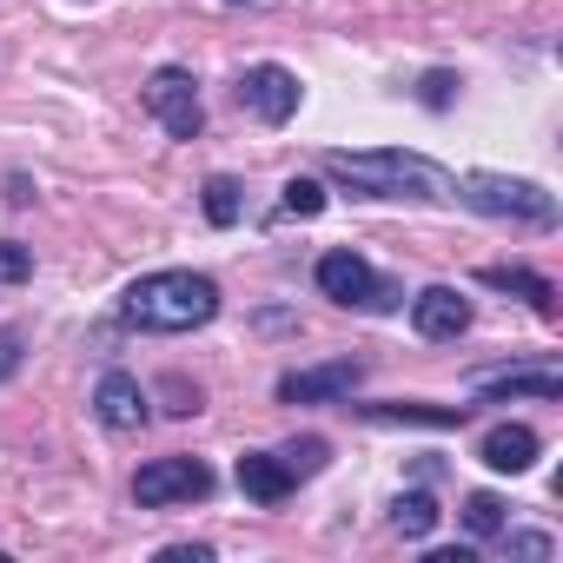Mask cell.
<instances>
[{
    "label": "cell",
    "mask_w": 563,
    "mask_h": 563,
    "mask_svg": "<svg viewBox=\"0 0 563 563\" xmlns=\"http://www.w3.org/2000/svg\"><path fill=\"white\" fill-rule=\"evenodd\" d=\"M319 292L332 299V306H345V312H391L405 292H398V278H385V272H372V258H358V252H325L319 258Z\"/></svg>",
    "instance_id": "277c9868"
},
{
    "label": "cell",
    "mask_w": 563,
    "mask_h": 563,
    "mask_svg": "<svg viewBox=\"0 0 563 563\" xmlns=\"http://www.w3.org/2000/svg\"><path fill=\"white\" fill-rule=\"evenodd\" d=\"M451 74H424V107H451Z\"/></svg>",
    "instance_id": "cb8c5ba5"
},
{
    "label": "cell",
    "mask_w": 563,
    "mask_h": 563,
    "mask_svg": "<svg viewBox=\"0 0 563 563\" xmlns=\"http://www.w3.org/2000/svg\"><path fill=\"white\" fill-rule=\"evenodd\" d=\"M358 411L378 418V424H438V431L471 418V405H358Z\"/></svg>",
    "instance_id": "9a60e30c"
},
{
    "label": "cell",
    "mask_w": 563,
    "mask_h": 563,
    "mask_svg": "<svg viewBox=\"0 0 563 563\" xmlns=\"http://www.w3.org/2000/svg\"><path fill=\"white\" fill-rule=\"evenodd\" d=\"M286 212L319 219V212H325V186H319V179H286Z\"/></svg>",
    "instance_id": "d6986e66"
},
{
    "label": "cell",
    "mask_w": 563,
    "mask_h": 563,
    "mask_svg": "<svg viewBox=\"0 0 563 563\" xmlns=\"http://www.w3.org/2000/svg\"><path fill=\"white\" fill-rule=\"evenodd\" d=\"M212 312H219V286L206 272H179V265L133 278L126 299H120V319L133 332H199Z\"/></svg>",
    "instance_id": "7a4b0ae2"
},
{
    "label": "cell",
    "mask_w": 563,
    "mask_h": 563,
    "mask_svg": "<svg viewBox=\"0 0 563 563\" xmlns=\"http://www.w3.org/2000/svg\"><path fill=\"white\" fill-rule=\"evenodd\" d=\"M133 497H140L146 510H166V504H199V497H212V471H206L199 457H153V464H140Z\"/></svg>",
    "instance_id": "5b68a950"
},
{
    "label": "cell",
    "mask_w": 563,
    "mask_h": 563,
    "mask_svg": "<svg viewBox=\"0 0 563 563\" xmlns=\"http://www.w3.org/2000/svg\"><path fill=\"white\" fill-rule=\"evenodd\" d=\"M21 372V332L8 325V332H0V378H14Z\"/></svg>",
    "instance_id": "603a6c76"
},
{
    "label": "cell",
    "mask_w": 563,
    "mask_h": 563,
    "mask_svg": "<svg viewBox=\"0 0 563 563\" xmlns=\"http://www.w3.org/2000/svg\"><path fill=\"white\" fill-rule=\"evenodd\" d=\"M232 8H239V0H232Z\"/></svg>",
    "instance_id": "484cf974"
},
{
    "label": "cell",
    "mask_w": 563,
    "mask_h": 563,
    "mask_svg": "<svg viewBox=\"0 0 563 563\" xmlns=\"http://www.w3.org/2000/svg\"><path fill=\"white\" fill-rule=\"evenodd\" d=\"M451 199H464L471 212H490V219L556 225V192H543L537 179H510V173H464V179L451 186Z\"/></svg>",
    "instance_id": "3957f363"
},
{
    "label": "cell",
    "mask_w": 563,
    "mask_h": 563,
    "mask_svg": "<svg viewBox=\"0 0 563 563\" xmlns=\"http://www.w3.org/2000/svg\"><path fill=\"white\" fill-rule=\"evenodd\" d=\"M471 398H543V405H556L563 398V378L550 365H537V372H477L471 378Z\"/></svg>",
    "instance_id": "7c38bea8"
},
{
    "label": "cell",
    "mask_w": 563,
    "mask_h": 563,
    "mask_svg": "<svg viewBox=\"0 0 563 563\" xmlns=\"http://www.w3.org/2000/svg\"><path fill=\"white\" fill-rule=\"evenodd\" d=\"M146 113L173 133V140H199V126H206V107H199V80L186 74V67H159L153 80H146Z\"/></svg>",
    "instance_id": "8992f818"
},
{
    "label": "cell",
    "mask_w": 563,
    "mask_h": 563,
    "mask_svg": "<svg viewBox=\"0 0 563 563\" xmlns=\"http://www.w3.org/2000/svg\"><path fill=\"white\" fill-rule=\"evenodd\" d=\"M365 378L358 358H332V365H306V372H286L278 378V405H332V398H352Z\"/></svg>",
    "instance_id": "ba28073f"
},
{
    "label": "cell",
    "mask_w": 563,
    "mask_h": 563,
    "mask_svg": "<svg viewBox=\"0 0 563 563\" xmlns=\"http://www.w3.org/2000/svg\"><path fill=\"white\" fill-rule=\"evenodd\" d=\"M239 212H245V186L232 173H212L206 179V219L212 225H239Z\"/></svg>",
    "instance_id": "2e32d148"
},
{
    "label": "cell",
    "mask_w": 563,
    "mask_h": 563,
    "mask_svg": "<svg viewBox=\"0 0 563 563\" xmlns=\"http://www.w3.org/2000/svg\"><path fill=\"white\" fill-rule=\"evenodd\" d=\"M504 550H510V556H537V563H543L556 543H550L543 530H517V537H504Z\"/></svg>",
    "instance_id": "7402d4cb"
},
{
    "label": "cell",
    "mask_w": 563,
    "mask_h": 563,
    "mask_svg": "<svg viewBox=\"0 0 563 563\" xmlns=\"http://www.w3.org/2000/svg\"><path fill=\"white\" fill-rule=\"evenodd\" d=\"M159 556H166V563H206L212 550H206V543H173V550H159Z\"/></svg>",
    "instance_id": "d4e9b609"
},
{
    "label": "cell",
    "mask_w": 563,
    "mask_h": 563,
    "mask_svg": "<svg viewBox=\"0 0 563 563\" xmlns=\"http://www.w3.org/2000/svg\"><path fill=\"white\" fill-rule=\"evenodd\" d=\"M325 173H339L345 186H358L365 199H424V206H444L451 199V173L424 153H405V146H372V153H325Z\"/></svg>",
    "instance_id": "6da1fadb"
},
{
    "label": "cell",
    "mask_w": 563,
    "mask_h": 563,
    "mask_svg": "<svg viewBox=\"0 0 563 563\" xmlns=\"http://www.w3.org/2000/svg\"><path fill=\"white\" fill-rule=\"evenodd\" d=\"M537 451H543V444H537V431H530V424H497V431L484 438V451H477V457H484L490 471L517 477V471H530V464H537Z\"/></svg>",
    "instance_id": "4fadbf2b"
},
{
    "label": "cell",
    "mask_w": 563,
    "mask_h": 563,
    "mask_svg": "<svg viewBox=\"0 0 563 563\" xmlns=\"http://www.w3.org/2000/svg\"><path fill=\"white\" fill-rule=\"evenodd\" d=\"M292 484H299V471L278 457V451H245V457H239V490H245L252 504H286Z\"/></svg>",
    "instance_id": "8fae6325"
},
{
    "label": "cell",
    "mask_w": 563,
    "mask_h": 563,
    "mask_svg": "<svg viewBox=\"0 0 563 563\" xmlns=\"http://www.w3.org/2000/svg\"><path fill=\"white\" fill-rule=\"evenodd\" d=\"M278 457H286L299 477H312V471L325 464V438H306V444H292V451H278Z\"/></svg>",
    "instance_id": "44dd1931"
},
{
    "label": "cell",
    "mask_w": 563,
    "mask_h": 563,
    "mask_svg": "<svg viewBox=\"0 0 563 563\" xmlns=\"http://www.w3.org/2000/svg\"><path fill=\"white\" fill-rule=\"evenodd\" d=\"M411 332L431 339V345L464 339V332H471V299H464L457 286H424V292L411 299Z\"/></svg>",
    "instance_id": "9c48e42d"
},
{
    "label": "cell",
    "mask_w": 563,
    "mask_h": 563,
    "mask_svg": "<svg viewBox=\"0 0 563 563\" xmlns=\"http://www.w3.org/2000/svg\"><path fill=\"white\" fill-rule=\"evenodd\" d=\"M93 418H100L107 431H140V424H146V391H140V378L107 372V378L93 385Z\"/></svg>",
    "instance_id": "30bf717a"
},
{
    "label": "cell",
    "mask_w": 563,
    "mask_h": 563,
    "mask_svg": "<svg viewBox=\"0 0 563 563\" xmlns=\"http://www.w3.org/2000/svg\"><path fill=\"white\" fill-rule=\"evenodd\" d=\"M464 530H471V537H497V530H504V497L471 490V497H464Z\"/></svg>",
    "instance_id": "ac0fdd59"
},
{
    "label": "cell",
    "mask_w": 563,
    "mask_h": 563,
    "mask_svg": "<svg viewBox=\"0 0 563 563\" xmlns=\"http://www.w3.org/2000/svg\"><path fill=\"white\" fill-rule=\"evenodd\" d=\"M391 530H398V537H431V530H438V504H431L424 490L398 497V504H391Z\"/></svg>",
    "instance_id": "e0dca14e"
},
{
    "label": "cell",
    "mask_w": 563,
    "mask_h": 563,
    "mask_svg": "<svg viewBox=\"0 0 563 563\" xmlns=\"http://www.w3.org/2000/svg\"><path fill=\"white\" fill-rule=\"evenodd\" d=\"M21 278H34V252L21 239H0V286H21Z\"/></svg>",
    "instance_id": "ffe728a7"
},
{
    "label": "cell",
    "mask_w": 563,
    "mask_h": 563,
    "mask_svg": "<svg viewBox=\"0 0 563 563\" xmlns=\"http://www.w3.org/2000/svg\"><path fill=\"white\" fill-rule=\"evenodd\" d=\"M484 286H497V292H517V299H530L543 319L556 312V286L550 278H537V272H523V265H484Z\"/></svg>",
    "instance_id": "5bb4252c"
},
{
    "label": "cell",
    "mask_w": 563,
    "mask_h": 563,
    "mask_svg": "<svg viewBox=\"0 0 563 563\" xmlns=\"http://www.w3.org/2000/svg\"><path fill=\"white\" fill-rule=\"evenodd\" d=\"M239 107L258 120V126H286L299 113V74H286L278 60H258L239 74Z\"/></svg>",
    "instance_id": "52a82bcc"
}]
</instances>
